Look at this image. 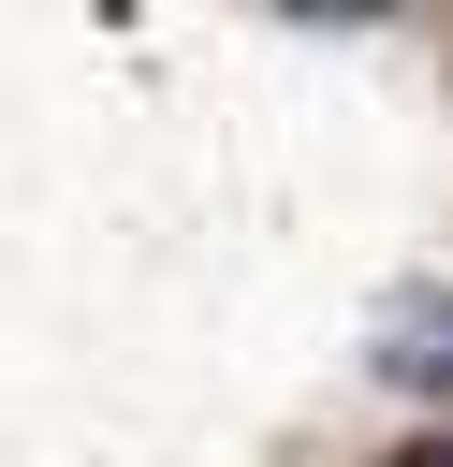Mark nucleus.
Here are the masks:
<instances>
[{
    "label": "nucleus",
    "instance_id": "obj_1",
    "mask_svg": "<svg viewBox=\"0 0 453 467\" xmlns=\"http://www.w3.org/2000/svg\"><path fill=\"white\" fill-rule=\"evenodd\" d=\"M395 467H453V452H438V438H409V452H395Z\"/></svg>",
    "mask_w": 453,
    "mask_h": 467
}]
</instances>
